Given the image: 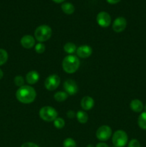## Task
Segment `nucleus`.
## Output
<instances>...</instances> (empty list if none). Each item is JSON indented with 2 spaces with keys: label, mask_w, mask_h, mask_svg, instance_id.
<instances>
[{
  "label": "nucleus",
  "mask_w": 146,
  "mask_h": 147,
  "mask_svg": "<svg viewBox=\"0 0 146 147\" xmlns=\"http://www.w3.org/2000/svg\"><path fill=\"white\" fill-rule=\"evenodd\" d=\"M127 26V21L123 17H119L115 20L113 24V30L115 32H121L124 31Z\"/></svg>",
  "instance_id": "nucleus-10"
},
{
  "label": "nucleus",
  "mask_w": 146,
  "mask_h": 147,
  "mask_svg": "<svg viewBox=\"0 0 146 147\" xmlns=\"http://www.w3.org/2000/svg\"><path fill=\"white\" fill-rule=\"evenodd\" d=\"M87 147H94V146H93V145H92V144H89V145H87Z\"/></svg>",
  "instance_id": "nucleus-33"
},
{
  "label": "nucleus",
  "mask_w": 146,
  "mask_h": 147,
  "mask_svg": "<svg viewBox=\"0 0 146 147\" xmlns=\"http://www.w3.org/2000/svg\"><path fill=\"white\" fill-rule=\"evenodd\" d=\"M39 79H40V74L38 72L35 70H31L29 72L26 76V81L30 85L35 84L36 83H37Z\"/></svg>",
  "instance_id": "nucleus-14"
},
{
  "label": "nucleus",
  "mask_w": 146,
  "mask_h": 147,
  "mask_svg": "<svg viewBox=\"0 0 146 147\" xmlns=\"http://www.w3.org/2000/svg\"><path fill=\"white\" fill-rule=\"evenodd\" d=\"M145 112H146V105H145Z\"/></svg>",
  "instance_id": "nucleus-34"
},
{
  "label": "nucleus",
  "mask_w": 146,
  "mask_h": 147,
  "mask_svg": "<svg viewBox=\"0 0 146 147\" xmlns=\"http://www.w3.org/2000/svg\"><path fill=\"white\" fill-rule=\"evenodd\" d=\"M68 97V95L66 92L58 91L54 95V98L57 102H63Z\"/></svg>",
  "instance_id": "nucleus-20"
},
{
  "label": "nucleus",
  "mask_w": 146,
  "mask_h": 147,
  "mask_svg": "<svg viewBox=\"0 0 146 147\" xmlns=\"http://www.w3.org/2000/svg\"><path fill=\"white\" fill-rule=\"evenodd\" d=\"M64 50L68 54L72 55L77 51V47L74 43L67 42L64 45Z\"/></svg>",
  "instance_id": "nucleus-19"
},
{
  "label": "nucleus",
  "mask_w": 146,
  "mask_h": 147,
  "mask_svg": "<svg viewBox=\"0 0 146 147\" xmlns=\"http://www.w3.org/2000/svg\"><path fill=\"white\" fill-rule=\"evenodd\" d=\"M112 136V129L110 126L104 125L99 128L96 131V137L102 142L108 140Z\"/></svg>",
  "instance_id": "nucleus-6"
},
{
  "label": "nucleus",
  "mask_w": 146,
  "mask_h": 147,
  "mask_svg": "<svg viewBox=\"0 0 146 147\" xmlns=\"http://www.w3.org/2000/svg\"><path fill=\"white\" fill-rule=\"evenodd\" d=\"M61 8L63 12L67 14H72L74 11V7L71 3H64L62 4Z\"/></svg>",
  "instance_id": "nucleus-16"
},
{
  "label": "nucleus",
  "mask_w": 146,
  "mask_h": 147,
  "mask_svg": "<svg viewBox=\"0 0 146 147\" xmlns=\"http://www.w3.org/2000/svg\"><path fill=\"white\" fill-rule=\"evenodd\" d=\"M77 55L81 58H87L92 53V49L88 45H82L77 49Z\"/></svg>",
  "instance_id": "nucleus-11"
},
{
  "label": "nucleus",
  "mask_w": 146,
  "mask_h": 147,
  "mask_svg": "<svg viewBox=\"0 0 146 147\" xmlns=\"http://www.w3.org/2000/svg\"><path fill=\"white\" fill-rule=\"evenodd\" d=\"M35 51L39 54H42L45 51V46L42 43L39 42L35 45Z\"/></svg>",
  "instance_id": "nucleus-25"
},
{
  "label": "nucleus",
  "mask_w": 146,
  "mask_h": 147,
  "mask_svg": "<svg viewBox=\"0 0 146 147\" xmlns=\"http://www.w3.org/2000/svg\"><path fill=\"white\" fill-rule=\"evenodd\" d=\"M64 125H65V122H64V119H62V118H57L54 121V126L57 129H62L64 126Z\"/></svg>",
  "instance_id": "nucleus-22"
},
{
  "label": "nucleus",
  "mask_w": 146,
  "mask_h": 147,
  "mask_svg": "<svg viewBox=\"0 0 146 147\" xmlns=\"http://www.w3.org/2000/svg\"><path fill=\"white\" fill-rule=\"evenodd\" d=\"M96 147H109L107 144H106L105 143H98L96 145Z\"/></svg>",
  "instance_id": "nucleus-30"
},
{
  "label": "nucleus",
  "mask_w": 146,
  "mask_h": 147,
  "mask_svg": "<svg viewBox=\"0 0 146 147\" xmlns=\"http://www.w3.org/2000/svg\"><path fill=\"white\" fill-rule=\"evenodd\" d=\"M60 84V78L57 75H51L46 78L44 86L48 90H54Z\"/></svg>",
  "instance_id": "nucleus-7"
},
{
  "label": "nucleus",
  "mask_w": 146,
  "mask_h": 147,
  "mask_svg": "<svg viewBox=\"0 0 146 147\" xmlns=\"http://www.w3.org/2000/svg\"><path fill=\"white\" fill-rule=\"evenodd\" d=\"M109 4H117V3L120 2V0H106Z\"/></svg>",
  "instance_id": "nucleus-29"
},
{
  "label": "nucleus",
  "mask_w": 146,
  "mask_h": 147,
  "mask_svg": "<svg viewBox=\"0 0 146 147\" xmlns=\"http://www.w3.org/2000/svg\"><path fill=\"white\" fill-rule=\"evenodd\" d=\"M128 137L126 132L123 130H117L113 134L112 142L115 147H124L127 144Z\"/></svg>",
  "instance_id": "nucleus-5"
},
{
  "label": "nucleus",
  "mask_w": 146,
  "mask_h": 147,
  "mask_svg": "<svg viewBox=\"0 0 146 147\" xmlns=\"http://www.w3.org/2000/svg\"><path fill=\"white\" fill-rule=\"evenodd\" d=\"M3 76H4V73H3L2 70H1V69H0V80H1V79L2 78Z\"/></svg>",
  "instance_id": "nucleus-32"
},
{
  "label": "nucleus",
  "mask_w": 146,
  "mask_h": 147,
  "mask_svg": "<svg viewBox=\"0 0 146 147\" xmlns=\"http://www.w3.org/2000/svg\"><path fill=\"white\" fill-rule=\"evenodd\" d=\"M76 142L71 138H67L63 142V147H76Z\"/></svg>",
  "instance_id": "nucleus-23"
},
{
  "label": "nucleus",
  "mask_w": 146,
  "mask_h": 147,
  "mask_svg": "<svg viewBox=\"0 0 146 147\" xmlns=\"http://www.w3.org/2000/svg\"><path fill=\"white\" fill-rule=\"evenodd\" d=\"M94 101L90 96H84L81 100V106L84 110L89 111L94 106Z\"/></svg>",
  "instance_id": "nucleus-13"
},
{
  "label": "nucleus",
  "mask_w": 146,
  "mask_h": 147,
  "mask_svg": "<svg viewBox=\"0 0 146 147\" xmlns=\"http://www.w3.org/2000/svg\"><path fill=\"white\" fill-rule=\"evenodd\" d=\"M52 29L48 25L39 26L34 32V37L36 40L40 42H46L51 37Z\"/></svg>",
  "instance_id": "nucleus-3"
},
{
  "label": "nucleus",
  "mask_w": 146,
  "mask_h": 147,
  "mask_svg": "<svg viewBox=\"0 0 146 147\" xmlns=\"http://www.w3.org/2000/svg\"><path fill=\"white\" fill-rule=\"evenodd\" d=\"M130 107L132 111L136 113H139L141 112L143 109V102L141 100H138V99H135L130 102Z\"/></svg>",
  "instance_id": "nucleus-15"
},
{
  "label": "nucleus",
  "mask_w": 146,
  "mask_h": 147,
  "mask_svg": "<svg viewBox=\"0 0 146 147\" xmlns=\"http://www.w3.org/2000/svg\"><path fill=\"white\" fill-rule=\"evenodd\" d=\"M76 116H77V121L81 123H85L88 121V115L83 111H79L76 113Z\"/></svg>",
  "instance_id": "nucleus-17"
},
{
  "label": "nucleus",
  "mask_w": 146,
  "mask_h": 147,
  "mask_svg": "<svg viewBox=\"0 0 146 147\" xmlns=\"http://www.w3.org/2000/svg\"><path fill=\"white\" fill-rule=\"evenodd\" d=\"M128 147H141L140 144L137 139H132L128 144Z\"/></svg>",
  "instance_id": "nucleus-26"
},
{
  "label": "nucleus",
  "mask_w": 146,
  "mask_h": 147,
  "mask_svg": "<svg viewBox=\"0 0 146 147\" xmlns=\"http://www.w3.org/2000/svg\"><path fill=\"white\" fill-rule=\"evenodd\" d=\"M80 67V60L75 55H70L66 56L62 61V68L66 73H74L78 70Z\"/></svg>",
  "instance_id": "nucleus-2"
},
{
  "label": "nucleus",
  "mask_w": 146,
  "mask_h": 147,
  "mask_svg": "<svg viewBox=\"0 0 146 147\" xmlns=\"http://www.w3.org/2000/svg\"><path fill=\"white\" fill-rule=\"evenodd\" d=\"M21 147H39V146L32 142H26V143L23 144Z\"/></svg>",
  "instance_id": "nucleus-27"
},
{
  "label": "nucleus",
  "mask_w": 146,
  "mask_h": 147,
  "mask_svg": "<svg viewBox=\"0 0 146 147\" xmlns=\"http://www.w3.org/2000/svg\"><path fill=\"white\" fill-rule=\"evenodd\" d=\"M40 116L45 121H54L57 117V111L51 106H44L40 109Z\"/></svg>",
  "instance_id": "nucleus-4"
},
{
  "label": "nucleus",
  "mask_w": 146,
  "mask_h": 147,
  "mask_svg": "<svg viewBox=\"0 0 146 147\" xmlns=\"http://www.w3.org/2000/svg\"><path fill=\"white\" fill-rule=\"evenodd\" d=\"M53 1H54V2L56 3H62L63 2V1H64L65 0H52Z\"/></svg>",
  "instance_id": "nucleus-31"
},
{
  "label": "nucleus",
  "mask_w": 146,
  "mask_h": 147,
  "mask_svg": "<svg viewBox=\"0 0 146 147\" xmlns=\"http://www.w3.org/2000/svg\"><path fill=\"white\" fill-rule=\"evenodd\" d=\"M97 22L101 27H107L111 23V17L106 11H100L97 16Z\"/></svg>",
  "instance_id": "nucleus-8"
},
{
  "label": "nucleus",
  "mask_w": 146,
  "mask_h": 147,
  "mask_svg": "<svg viewBox=\"0 0 146 147\" xmlns=\"http://www.w3.org/2000/svg\"><path fill=\"white\" fill-rule=\"evenodd\" d=\"M74 116H75V113L73 111H69L67 113V116L70 119H72V118L74 117Z\"/></svg>",
  "instance_id": "nucleus-28"
},
{
  "label": "nucleus",
  "mask_w": 146,
  "mask_h": 147,
  "mask_svg": "<svg viewBox=\"0 0 146 147\" xmlns=\"http://www.w3.org/2000/svg\"><path fill=\"white\" fill-rule=\"evenodd\" d=\"M37 96L34 88L29 86H23L20 87L16 92V98L20 103L24 104L31 103L35 100Z\"/></svg>",
  "instance_id": "nucleus-1"
},
{
  "label": "nucleus",
  "mask_w": 146,
  "mask_h": 147,
  "mask_svg": "<svg viewBox=\"0 0 146 147\" xmlns=\"http://www.w3.org/2000/svg\"><path fill=\"white\" fill-rule=\"evenodd\" d=\"M14 84H15L17 86H19V88L24 86V78H23V77H21V76H16L14 79Z\"/></svg>",
  "instance_id": "nucleus-24"
},
{
  "label": "nucleus",
  "mask_w": 146,
  "mask_h": 147,
  "mask_svg": "<svg viewBox=\"0 0 146 147\" xmlns=\"http://www.w3.org/2000/svg\"><path fill=\"white\" fill-rule=\"evenodd\" d=\"M137 123L140 129L143 130H146V112H143L139 116L137 119Z\"/></svg>",
  "instance_id": "nucleus-18"
},
{
  "label": "nucleus",
  "mask_w": 146,
  "mask_h": 147,
  "mask_svg": "<svg viewBox=\"0 0 146 147\" xmlns=\"http://www.w3.org/2000/svg\"><path fill=\"white\" fill-rule=\"evenodd\" d=\"M8 60V53L4 49H0V66L7 63Z\"/></svg>",
  "instance_id": "nucleus-21"
},
{
  "label": "nucleus",
  "mask_w": 146,
  "mask_h": 147,
  "mask_svg": "<svg viewBox=\"0 0 146 147\" xmlns=\"http://www.w3.org/2000/svg\"><path fill=\"white\" fill-rule=\"evenodd\" d=\"M64 89L67 94L70 96L75 95L78 91V87L75 81L71 79L65 80L64 83Z\"/></svg>",
  "instance_id": "nucleus-9"
},
{
  "label": "nucleus",
  "mask_w": 146,
  "mask_h": 147,
  "mask_svg": "<svg viewBox=\"0 0 146 147\" xmlns=\"http://www.w3.org/2000/svg\"><path fill=\"white\" fill-rule=\"evenodd\" d=\"M114 147H115V146H114Z\"/></svg>",
  "instance_id": "nucleus-35"
},
{
  "label": "nucleus",
  "mask_w": 146,
  "mask_h": 147,
  "mask_svg": "<svg viewBox=\"0 0 146 147\" xmlns=\"http://www.w3.org/2000/svg\"><path fill=\"white\" fill-rule=\"evenodd\" d=\"M21 46L26 49H30L33 47L35 45V40L31 35H24V37H21L20 40Z\"/></svg>",
  "instance_id": "nucleus-12"
}]
</instances>
